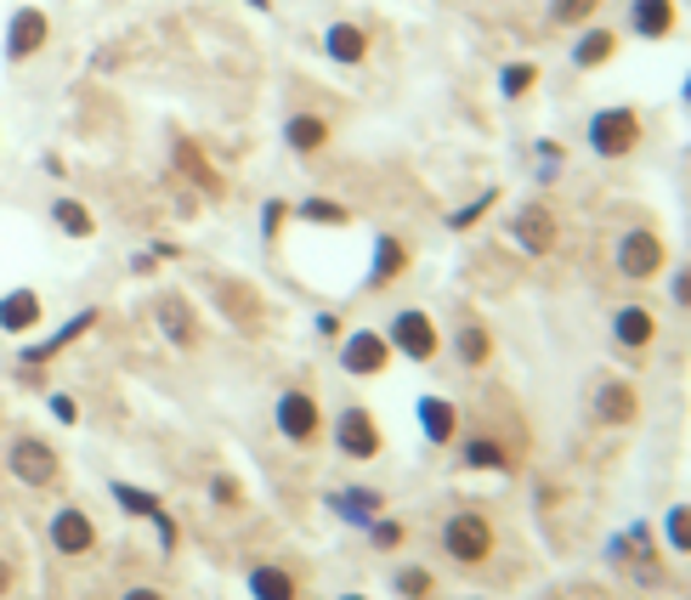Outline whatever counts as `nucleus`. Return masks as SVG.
<instances>
[{
  "label": "nucleus",
  "instance_id": "obj_1",
  "mask_svg": "<svg viewBox=\"0 0 691 600\" xmlns=\"http://www.w3.org/2000/svg\"><path fill=\"white\" fill-rule=\"evenodd\" d=\"M442 549H448L460 567H482V561L493 556V527H487V516H476V510H454L448 527H442Z\"/></svg>",
  "mask_w": 691,
  "mask_h": 600
},
{
  "label": "nucleus",
  "instance_id": "obj_2",
  "mask_svg": "<svg viewBox=\"0 0 691 600\" xmlns=\"http://www.w3.org/2000/svg\"><path fill=\"white\" fill-rule=\"evenodd\" d=\"M7 470L23 482V487H52L63 476V459H58V447L52 442H40V436H18L7 447Z\"/></svg>",
  "mask_w": 691,
  "mask_h": 600
},
{
  "label": "nucleus",
  "instance_id": "obj_3",
  "mask_svg": "<svg viewBox=\"0 0 691 600\" xmlns=\"http://www.w3.org/2000/svg\"><path fill=\"white\" fill-rule=\"evenodd\" d=\"M385 345H391L398 358H409V363H431L442 340H436V323H431L420 307H409V312H398V318L385 323Z\"/></svg>",
  "mask_w": 691,
  "mask_h": 600
},
{
  "label": "nucleus",
  "instance_id": "obj_4",
  "mask_svg": "<svg viewBox=\"0 0 691 600\" xmlns=\"http://www.w3.org/2000/svg\"><path fill=\"white\" fill-rule=\"evenodd\" d=\"M272 420H278V436L295 442V447L318 442V431H323V414H318V396H312V391H283L278 408H272Z\"/></svg>",
  "mask_w": 691,
  "mask_h": 600
},
{
  "label": "nucleus",
  "instance_id": "obj_5",
  "mask_svg": "<svg viewBox=\"0 0 691 600\" xmlns=\"http://www.w3.org/2000/svg\"><path fill=\"white\" fill-rule=\"evenodd\" d=\"M589 142H596V154H607V159H623L629 147L640 142V120H635L629 108H607V114H596V120H589Z\"/></svg>",
  "mask_w": 691,
  "mask_h": 600
},
{
  "label": "nucleus",
  "instance_id": "obj_6",
  "mask_svg": "<svg viewBox=\"0 0 691 600\" xmlns=\"http://www.w3.org/2000/svg\"><path fill=\"white\" fill-rule=\"evenodd\" d=\"M334 447L346 459H374L380 454V425H374V414L369 408H346L340 420H334Z\"/></svg>",
  "mask_w": 691,
  "mask_h": 600
},
{
  "label": "nucleus",
  "instance_id": "obj_7",
  "mask_svg": "<svg viewBox=\"0 0 691 600\" xmlns=\"http://www.w3.org/2000/svg\"><path fill=\"white\" fill-rule=\"evenodd\" d=\"M385 363H391V345H385V334H374V329H358L352 340L340 345V369L358 374V380L385 374Z\"/></svg>",
  "mask_w": 691,
  "mask_h": 600
},
{
  "label": "nucleus",
  "instance_id": "obj_8",
  "mask_svg": "<svg viewBox=\"0 0 691 600\" xmlns=\"http://www.w3.org/2000/svg\"><path fill=\"white\" fill-rule=\"evenodd\" d=\"M85 329H96V307H85V312H74L58 334H45V340H34V345H23V352H18V363L23 369H45V363H52V358H63L69 352V345L85 334Z\"/></svg>",
  "mask_w": 691,
  "mask_h": 600
},
{
  "label": "nucleus",
  "instance_id": "obj_9",
  "mask_svg": "<svg viewBox=\"0 0 691 600\" xmlns=\"http://www.w3.org/2000/svg\"><path fill=\"white\" fill-rule=\"evenodd\" d=\"M52 549H58V556H91V549H96V521L80 505H63L52 516Z\"/></svg>",
  "mask_w": 691,
  "mask_h": 600
},
{
  "label": "nucleus",
  "instance_id": "obj_10",
  "mask_svg": "<svg viewBox=\"0 0 691 600\" xmlns=\"http://www.w3.org/2000/svg\"><path fill=\"white\" fill-rule=\"evenodd\" d=\"M510 238L527 249V256H550V249H556V216L545 205H522L510 216Z\"/></svg>",
  "mask_w": 691,
  "mask_h": 600
},
{
  "label": "nucleus",
  "instance_id": "obj_11",
  "mask_svg": "<svg viewBox=\"0 0 691 600\" xmlns=\"http://www.w3.org/2000/svg\"><path fill=\"white\" fill-rule=\"evenodd\" d=\"M589 414H596L601 425H629L640 414V396L629 380H601L596 391H589Z\"/></svg>",
  "mask_w": 691,
  "mask_h": 600
},
{
  "label": "nucleus",
  "instance_id": "obj_12",
  "mask_svg": "<svg viewBox=\"0 0 691 600\" xmlns=\"http://www.w3.org/2000/svg\"><path fill=\"white\" fill-rule=\"evenodd\" d=\"M45 34H52L45 12L18 7V12H12V29H7V63H29V58L40 52V45H45Z\"/></svg>",
  "mask_w": 691,
  "mask_h": 600
},
{
  "label": "nucleus",
  "instance_id": "obj_13",
  "mask_svg": "<svg viewBox=\"0 0 691 600\" xmlns=\"http://www.w3.org/2000/svg\"><path fill=\"white\" fill-rule=\"evenodd\" d=\"M40 318H45V300H40L34 289H7V294H0V329H7L12 340L34 334Z\"/></svg>",
  "mask_w": 691,
  "mask_h": 600
},
{
  "label": "nucleus",
  "instance_id": "obj_14",
  "mask_svg": "<svg viewBox=\"0 0 691 600\" xmlns=\"http://www.w3.org/2000/svg\"><path fill=\"white\" fill-rule=\"evenodd\" d=\"M663 267V244L652 238V232H629L623 244H618V272L623 278H652Z\"/></svg>",
  "mask_w": 691,
  "mask_h": 600
},
{
  "label": "nucleus",
  "instance_id": "obj_15",
  "mask_svg": "<svg viewBox=\"0 0 691 600\" xmlns=\"http://www.w3.org/2000/svg\"><path fill=\"white\" fill-rule=\"evenodd\" d=\"M154 318H159V329H165L171 345H182V352H193V345H199V323H193V307H187L182 294H159Z\"/></svg>",
  "mask_w": 691,
  "mask_h": 600
},
{
  "label": "nucleus",
  "instance_id": "obj_16",
  "mask_svg": "<svg viewBox=\"0 0 691 600\" xmlns=\"http://www.w3.org/2000/svg\"><path fill=\"white\" fill-rule=\"evenodd\" d=\"M420 431H425V442H454V431H460V414H454V403L448 396H420Z\"/></svg>",
  "mask_w": 691,
  "mask_h": 600
},
{
  "label": "nucleus",
  "instance_id": "obj_17",
  "mask_svg": "<svg viewBox=\"0 0 691 600\" xmlns=\"http://www.w3.org/2000/svg\"><path fill=\"white\" fill-rule=\"evenodd\" d=\"M323 52H329L334 63H363V58H369V34H363L358 23H329Z\"/></svg>",
  "mask_w": 691,
  "mask_h": 600
},
{
  "label": "nucleus",
  "instance_id": "obj_18",
  "mask_svg": "<svg viewBox=\"0 0 691 600\" xmlns=\"http://www.w3.org/2000/svg\"><path fill=\"white\" fill-rule=\"evenodd\" d=\"M612 334H618V345L640 352V345H652V334H658V318H652L647 307H623V312L612 318Z\"/></svg>",
  "mask_w": 691,
  "mask_h": 600
},
{
  "label": "nucleus",
  "instance_id": "obj_19",
  "mask_svg": "<svg viewBox=\"0 0 691 600\" xmlns=\"http://www.w3.org/2000/svg\"><path fill=\"white\" fill-rule=\"evenodd\" d=\"M329 505H334V510H340L346 521L369 527V521H374V516L385 510V498H380L374 487H346V493H334V498H329Z\"/></svg>",
  "mask_w": 691,
  "mask_h": 600
},
{
  "label": "nucleus",
  "instance_id": "obj_20",
  "mask_svg": "<svg viewBox=\"0 0 691 600\" xmlns=\"http://www.w3.org/2000/svg\"><path fill=\"white\" fill-rule=\"evenodd\" d=\"M283 142L295 147V154H318V147L329 142V120H318V114H295V120L283 125Z\"/></svg>",
  "mask_w": 691,
  "mask_h": 600
},
{
  "label": "nucleus",
  "instance_id": "obj_21",
  "mask_svg": "<svg viewBox=\"0 0 691 600\" xmlns=\"http://www.w3.org/2000/svg\"><path fill=\"white\" fill-rule=\"evenodd\" d=\"M403 267H409L403 238H380V244H374V272H369V289H385V283L398 278Z\"/></svg>",
  "mask_w": 691,
  "mask_h": 600
},
{
  "label": "nucleus",
  "instance_id": "obj_22",
  "mask_svg": "<svg viewBox=\"0 0 691 600\" xmlns=\"http://www.w3.org/2000/svg\"><path fill=\"white\" fill-rule=\"evenodd\" d=\"M635 29L652 34V40H663V34L674 29V7H669V0H635Z\"/></svg>",
  "mask_w": 691,
  "mask_h": 600
},
{
  "label": "nucleus",
  "instance_id": "obj_23",
  "mask_svg": "<svg viewBox=\"0 0 691 600\" xmlns=\"http://www.w3.org/2000/svg\"><path fill=\"white\" fill-rule=\"evenodd\" d=\"M454 345H460V363H465V369H482L487 352H493V340H487V329H482L476 318L460 323V340H454Z\"/></svg>",
  "mask_w": 691,
  "mask_h": 600
},
{
  "label": "nucleus",
  "instance_id": "obj_24",
  "mask_svg": "<svg viewBox=\"0 0 691 600\" xmlns=\"http://www.w3.org/2000/svg\"><path fill=\"white\" fill-rule=\"evenodd\" d=\"M250 594L256 600H295V578L283 567H256L250 572Z\"/></svg>",
  "mask_w": 691,
  "mask_h": 600
},
{
  "label": "nucleus",
  "instance_id": "obj_25",
  "mask_svg": "<svg viewBox=\"0 0 691 600\" xmlns=\"http://www.w3.org/2000/svg\"><path fill=\"white\" fill-rule=\"evenodd\" d=\"M52 221H58L69 238H91V232H96V221H91V210L80 205V198H58V205H52Z\"/></svg>",
  "mask_w": 691,
  "mask_h": 600
},
{
  "label": "nucleus",
  "instance_id": "obj_26",
  "mask_svg": "<svg viewBox=\"0 0 691 600\" xmlns=\"http://www.w3.org/2000/svg\"><path fill=\"white\" fill-rule=\"evenodd\" d=\"M109 493H114V505H120L125 516H147V521H154V516H159V498H154V493H147V487H131V482H114Z\"/></svg>",
  "mask_w": 691,
  "mask_h": 600
},
{
  "label": "nucleus",
  "instance_id": "obj_27",
  "mask_svg": "<svg viewBox=\"0 0 691 600\" xmlns=\"http://www.w3.org/2000/svg\"><path fill=\"white\" fill-rule=\"evenodd\" d=\"M465 465H471V470H505L510 454H505L499 442H487V436H471V442H465Z\"/></svg>",
  "mask_w": 691,
  "mask_h": 600
},
{
  "label": "nucleus",
  "instance_id": "obj_28",
  "mask_svg": "<svg viewBox=\"0 0 691 600\" xmlns=\"http://www.w3.org/2000/svg\"><path fill=\"white\" fill-rule=\"evenodd\" d=\"M176 159H182V170H187V176H193V182H199V187H205V193H216V187H221V182H216V176H210V165H205V159H199V147H193V142H176Z\"/></svg>",
  "mask_w": 691,
  "mask_h": 600
},
{
  "label": "nucleus",
  "instance_id": "obj_29",
  "mask_svg": "<svg viewBox=\"0 0 691 600\" xmlns=\"http://www.w3.org/2000/svg\"><path fill=\"white\" fill-rule=\"evenodd\" d=\"M607 58H612V34H607V29H596V34L578 40V63H584V69H596V63H607Z\"/></svg>",
  "mask_w": 691,
  "mask_h": 600
},
{
  "label": "nucleus",
  "instance_id": "obj_30",
  "mask_svg": "<svg viewBox=\"0 0 691 600\" xmlns=\"http://www.w3.org/2000/svg\"><path fill=\"white\" fill-rule=\"evenodd\" d=\"M398 594H403V600H425V594H431V572H425V567H403V572H398Z\"/></svg>",
  "mask_w": 691,
  "mask_h": 600
},
{
  "label": "nucleus",
  "instance_id": "obj_31",
  "mask_svg": "<svg viewBox=\"0 0 691 600\" xmlns=\"http://www.w3.org/2000/svg\"><path fill=\"white\" fill-rule=\"evenodd\" d=\"M301 216H307V221H323V227H340V221H346V210H340V205H329V198H307Z\"/></svg>",
  "mask_w": 691,
  "mask_h": 600
},
{
  "label": "nucleus",
  "instance_id": "obj_32",
  "mask_svg": "<svg viewBox=\"0 0 691 600\" xmlns=\"http://www.w3.org/2000/svg\"><path fill=\"white\" fill-rule=\"evenodd\" d=\"M550 12H556V23H584L596 12V0H550Z\"/></svg>",
  "mask_w": 691,
  "mask_h": 600
},
{
  "label": "nucleus",
  "instance_id": "obj_33",
  "mask_svg": "<svg viewBox=\"0 0 691 600\" xmlns=\"http://www.w3.org/2000/svg\"><path fill=\"white\" fill-rule=\"evenodd\" d=\"M369 538H374V549H398L403 544V521H369Z\"/></svg>",
  "mask_w": 691,
  "mask_h": 600
},
{
  "label": "nucleus",
  "instance_id": "obj_34",
  "mask_svg": "<svg viewBox=\"0 0 691 600\" xmlns=\"http://www.w3.org/2000/svg\"><path fill=\"white\" fill-rule=\"evenodd\" d=\"M669 538H674V549H691V510L685 505L669 510Z\"/></svg>",
  "mask_w": 691,
  "mask_h": 600
},
{
  "label": "nucleus",
  "instance_id": "obj_35",
  "mask_svg": "<svg viewBox=\"0 0 691 600\" xmlns=\"http://www.w3.org/2000/svg\"><path fill=\"white\" fill-rule=\"evenodd\" d=\"M499 85H505V96H522V91L533 85V69H527V63H516V69H505V80H499Z\"/></svg>",
  "mask_w": 691,
  "mask_h": 600
},
{
  "label": "nucleus",
  "instance_id": "obj_36",
  "mask_svg": "<svg viewBox=\"0 0 691 600\" xmlns=\"http://www.w3.org/2000/svg\"><path fill=\"white\" fill-rule=\"evenodd\" d=\"M52 420H63V425L80 420V408H74V396H69V391H52Z\"/></svg>",
  "mask_w": 691,
  "mask_h": 600
},
{
  "label": "nucleus",
  "instance_id": "obj_37",
  "mask_svg": "<svg viewBox=\"0 0 691 600\" xmlns=\"http://www.w3.org/2000/svg\"><path fill=\"white\" fill-rule=\"evenodd\" d=\"M210 498H216V505H238V482H233V476H216V482H210Z\"/></svg>",
  "mask_w": 691,
  "mask_h": 600
},
{
  "label": "nucleus",
  "instance_id": "obj_38",
  "mask_svg": "<svg viewBox=\"0 0 691 600\" xmlns=\"http://www.w3.org/2000/svg\"><path fill=\"white\" fill-rule=\"evenodd\" d=\"M487 205H493V193H482L476 205H465V210H454V227H471V221H476V216H482Z\"/></svg>",
  "mask_w": 691,
  "mask_h": 600
},
{
  "label": "nucleus",
  "instance_id": "obj_39",
  "mask_svg": "<svg viewBox=\"0 0 691 600\" xmlns=\"http://www.w3.org/2000/svg\"><path fill=\"white\" fill-rule=\"evenodd\" d=\"M154 527H159V544H165V549H176V521H171L165 510L154 516Z\"/></svg>",
  "mask_w": 691,
  "mask_h": 600
},
{
  "label": "nucleus",
  "instance_id": "obj_40",
  "mask_svg": "<svg viewBox=\"0 0 691 600\" xmlns=\"http://www.w3.org/2000/svg\"><path fill=\"white\" fill-rule=\"evenodd\" d=\"M674 300H680V307H691V267L674 278Z\"/></svg>",
  "mask_w": 691,
  "mask_h": 600
},
{
  "label": "nucleus",
  "instance_id": "obj_41",
  "mask_svg": "<svg viewBox=\"0 0 691 600\" xmlns=\"http://www.w3.org/2000/svg\"><path fill=\"white\" fill-rule=\"evenodd\" d=\"M278 221H283V205H267V216H261V227H267V238L278 232Z\"/></svg>",
  "mask_w": 691,
  "mask_h": 600
},
{
  "label": "nucleus",
  "instance_id": "obj_42",
  "mask_svg": "<svg viewBox=\"0 0 691 600\" xmlns=\"http://www.w3.org/2000/svg\"><path fill=\"white\" fill-rule=\"evenodd\" d=\"M318 334H323V340H334V334H340V318H334V312H323V318H318Z\"/></svg>",
  "mask_w": 691,
  "mask_h": 600
},
{
  "label": "nucleus",
  "instance_id": "obj_43",
  "mask_svg": "<svg viewBox=\"0 0 691 600\" xmlns=\"http://www.w3.org/2000/svg\"><path fill=\"white\" fill-rule=\"evenodd\" d=\"M120 600H165V594H159V589H125Z\"/></svg>",
  "mask_w": 691,
  "mask_h": 600
},
{
  "label": "nucleus",
  "instance_id": "obj_44",
  "mask_svg": "<svg viewBox=\"0 0 691 600\" xmlns=\"http://www.w3.org/2000/svg\"><path fill=\"white\" fill-rule=\"evenodd\" d=\"M7 594H12V567L0 561V600H7Z\"/></svg>",
  "mask_w": 691,
  "mask_h": 600
},
{
  "label": "nucleus",
  "instance_id": "obj_45",
  "mask_svg": "<svg viewBox=\"0 0 691 600\" xmlns=\"http://www.w3.org/2000/svg\"><path fill=\"white\" fill-rule=\"evenodd\" d=\"M250 7H256V12H267V0H250Z\"/></svg>",
  "mask_w": 691,
  "mask_h": 600
},
{
  "label": "nucleus",
  "instance_id": "obj_46",
  "mask_svg": "<svg viewBox=\"0 0 691 600\" xmlns=\"http://www.w3.org/2000/svg\"><path fill=\"white\" fill-rule=\"evenodd\" d=\"M340 600H369V594H340Z\"/></svg>",
  "mask_w": 691,
  "mask_h": 600
},
{
  "label": "nucleus",
  "instance_id": "obj_47",
  "mask_svg": "<svg viewBox=\"0 0 691 600\" xmlns=\"http://www.w3.org/2000/svg\"><path fill=\"white\" fill-rule=\"evenodd\" d=\"M685 103H691V80H685Z\"/></svg>",
  "mask_w": 691,
  "mask_h": 600
}]
</instances>
